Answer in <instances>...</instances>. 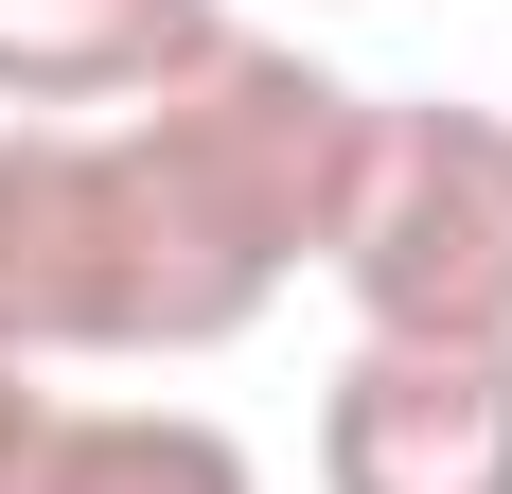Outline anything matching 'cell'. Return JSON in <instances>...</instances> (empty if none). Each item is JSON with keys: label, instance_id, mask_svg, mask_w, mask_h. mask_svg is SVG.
Returning a JSON list of instances; mask_svg holds the SVG:
<instances>
[{"label": "cell", "instance_id": "2", "mask_svg": "<svg viewBox=\"0 0 512 494\" xmlns=\"http://www.w3.org/2000/svg\"><path fill=\"white\" fill-rule=\"evenodd\" d=\"M318 265L354 300V336L512 353V124L495 106H371Z\"/></svg>", "mask_w": 512, "mask_h": 494}, {"label": "cell", "instance_id": "4", "mask_svg": "<svg viewBox=\"0 0 512 494\" xmlns=\"http://www.w3.org/2000/svg\"><path fill=\"white\" fill-rule=\"evenodd\" d=\"M230 36V0H0V124H106L177 89Z\"/></svg>", "mask_w": 512, "mask_h": 494}, {"label": "cell", "instance_id": "1", "mask_svg": "<svg viewBox=\"0 0 512 494\" xmlns=\"http://www.w3.org/2000/svg\"><path fill=\"white\" fill-rule=\"evenodd\" d=\"M371 89L301 36H212L106 124H0V353H230L336 247Z\"/></svg>", "mask_w": 512, "mask_h": 494}, {"label": "cell", "instance_id": "3", "mask_svg": "<svg viewBox=\"0 0 512 494\" xmlns=\"http://www.w3.org/2000/svg\"><path fill=\"white\" fill-rule=\"evenodd\" d=\"M318 494H512V353L354 336L318 389Z\"/></svg>", "mask_w": 512, "mask_h": 494}, {"label": "cell", "instance_id": "6", "mask_svg": "<svg viewBox=\"0 0 512 494\" xmlns=\"http://www.w3.org/2000/svg\"><path fill=\"white\" fill-rule=\"evenodd\" d=\"M53 459V389H36V353H0V494H36Z\"/></svg>", "mask_w": 512, "mask_h": 494}, {"label": "cell", "instance_id": "7", "mask_svg": "<svg viewBox=\"0 0 512 494\" xmlns=\"http://www.w3.org/2000/svg\"><path fill=\"white\" fill-rule=\"evenodd\" d=\"M495 124H512V106H495Z\"/></svg>", "mask_w": 512, "mask_h": 494}, {"label": "cell", "instance_id": "5", "mask_svg": "<svg viewBox=\"0 0 512 494\" xmlns=\"http://www.w3.org/2000/svg\"><path fill=\"white\" fill-rule=\"evenodd\" d=\"M36 494H265L212 406H53Z\"/></svg>", "mask_w": 512, "mask_h": 494}]
</instances>
